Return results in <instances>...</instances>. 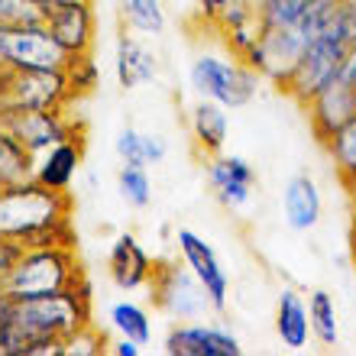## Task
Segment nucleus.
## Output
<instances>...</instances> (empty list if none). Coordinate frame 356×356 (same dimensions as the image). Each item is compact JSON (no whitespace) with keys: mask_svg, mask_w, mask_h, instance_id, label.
Instances as JSON below:
<instances>
[{"mask_svg":"<svg viewBox=\"0 0 356 356\" xmlns=\"http://www.w3.org/2000/svg\"><path fill=\"white\" fill-rule=\"evenodd\" d=\"M113 149H117L120 162H127V165H146V149H143V130H136V127H127V130H120L117 143H113ZM146 169H149V165H146Z\"/></svg>","mask_w":356,"mask_h":356,"instance_id":"nucleus-29","label":"nucleus"},{"mask_svg":"<svg viewBox=\"0 0 356 356\" xmlns=\"http://www.w3.org/2000/svg\"><path fill=\"white\" fill-rule=\"evenodd\" d=\"M305 111H308V123H311L314 140L324 146V140H327L330 133L340 130L356 113V81L337 75L327 88H321V91L305 104Z\"/></svg>","mask_w":356,"mask_h":356,"instance_id":"nucleus-15","label":"nucleus"},{"mask_svg":"<svg viewBox=\"0 0 356 356\" xmlns=\"http://www.w3.org/2000/svg\"><path fill=\"white\" fill-rule=\"evenodd\" d=\"M234 3H236V0H195V10H197V17H201V23H204V26H214L217 19L224 17Z\"/></svg>","mask_w":356,"mask_h":356,"instance_id":"nucleus-31","label":"nucleus"},{"mask_svg":"<svg viewBox=\"0 0 356 356\" xmlns=\"http://www.w3.org/2000/svg\"><path fill=\"white\" fill-rule=\"evenodd\" d=\"M101 356L107 353V343H104V334L97 330V324H91V327L78 330L75 337L65 343V356Z\"/></svg>","mask_w":356,"mask_h":356,"instance_id":"nucleus-30","label":"nucleus"},{"mask_svg":"<svg viewBox=\"0 0 356 356\" xmlns=\"http://www.w3.org/2000/svg\"><path fill=\"white\" fill-rule=\"evenodd\" d=\"M113 75H117V85L123 91L149 85L159 78V56L140 36H133V29L130 33L123 29L117 36V46H113Z\"/></svg>","mask_w":356,"mask_h":356,"instance_id":"nucleus-18","label":"nucleus"},{"mask_svg":"<svg viewBox=\"0 0 356 356\" xmlns=\"http://www.w3.org/2000/svg\"><path fill=\"white\" fill-rule=\"evenodd\" d=\"M175 250L181 256V263L195 272V279L201 282V289L207 291L211 298V311H227V301H230V275H227L220 256L211 243H207L201 234H195L191 227H181L175 234Z\"/></svg>","mask_w":356,"mask_h":356,"instance_id":"nucleus-12","label":"nucleus"},{"mask_svg":"<svg viewBox=\"0 0 356 356\" xmlns=\"http://www.w3.org/2000/svg\"><path fill=\"white\" fill-rule=\"evenodd\" d=\"M7 72H10V68L0 62V88H3V81H7Z\"/></svg>","mask_w":356,"mask_h":356,"instance_id":"nucleus-39","label":"nucleus"},{"mask_svg":"<svg viewBox=\"0 0 356 356\" xmlns=\"http://www.w3.org/2000/svg\"><path fill=\"white\" fill-rule=\"evenodd\" d=\"M7 305H10V298L0 291V324H3V318H7Z\"/></svg>","mask_w":356,"mask_h":356,"instance_id":"nucleus-36","label":"nucleus"},{"mask_svg":"<svg viewBox=\"0 0 356 356\" xmlns=\"http://www.w3.org/2000/svg\"><path fill=\"white\" fill-rule=\"evenodd\" d=\"M23 246L13 243V240H7V236H0V282H3V275L10 272V266L17 263V256Z\"/></svg>","mask_w":356,"mask_h":356,"instance_id":"nucleus-33","label":"nucleus"},{"mask_svg":"<svg viewBox=\"0 0 356 356\" xmlns=\"http://www.w3.org/2000/svg\"><path fill=\"white\" fill-rule=\"evenodd\" d=\"M308 321H311V340H318L321 347L334 350L340 343V311L334 295L324 289L311 291L308 298Z\"/></svg>","mask_w":356,"mask_h":356,"instance_id":"nucleus-22","label":"nucleus"},{"mask_svg":"<svg viewBox=\"0 0 356 356\" xmlns=\"http://www.w3.org/2000/svg\"><path fill=\"white\" fill-rule=\"evenodd\" d=\"M350 253L356 263V201H353V214H350Z\"/></svg>","mask_w":356,"mask_h":356,"instance_id":"nucleus-35","label":"nucleus"},{"mask_svg":"<svg viewBox=\"0 0 356 356\" xmlns=\"http://www.w3.org/2000/svg\"><path fill=\"white\" fill-rule=\"evenodd\" d=\"M117 195L123 197V204L133 207V211H143V207L152 204V178L146 165H127L120 162L117 169Z\"/></svg>","mask_w":356,"mask_h":356,"instance_id":"nucleus-26","label":"nucleus"},{"mask_svg":"<svg viewBox=\"0 0 356 356\" xmlns=\"http://www.w3.org/2000/svg\"><path fill=\"white\" fill-rule=\"evenodd\" d=\"M353 42L356 36H353V23H350V7L343 3L337 10V17L330 19L327 26L308 42V49L301 52L298 65L291 68V75L282 85V94H289L298 107H305L321 88H327L340 75V65H343V58H347Z\"/></svg>","mask_w":356,"mask_h":356,"instance_id":"nucleus-4","label":"nucleus"},{"mask_svg":"<svg viewBox=\"0 0 356 356\" xmlns=\"http://www.w3.org/2000/svg\"><path fill=\"white\" fill-rule=\"evenodd\" d=\"M88 275L81 269L75 243H46V246H23L17 263L0 282V291L7 298H46L81 285Z\"/></svg>","mask_w":356,"mask_h":356,"instance_id":"nucleus-3","label":"nucleus"},{"mask_svg":"<svg viewBox=\"0 0 356 356\" xmlns=\"http://www.w3.org/2000/svg\"><path fill=\"white\" fill-rule=\"evenodd\" d=\"M324 217V197H321V185L311 172H298L291 175L282 188V220L295 234H308L321 224Z\"/></svg>","mask_w":356,"mask_h":356,"instance_id":"nucleus-17","label":"nucleus"},{"mask_svg":"<svg viewBox=\"0 0 356 356\" xmlns=\"http://www.w3.org/2000/svg\"><path fill=\"white\" fill-rule=\"evenodd\" d=\"M65 81L68 91H72V101H81V97H91L97 88H101V65L94 62V52H78V56H68L65 62Z\"/></svg>","mask_w":356,"mask_h":356,"instance_id":"nucleus-27","label":"nucleus"},{"mask_svg":"<svg viewBox=\"0 0 356 356\" xmlns=\"http://www.w3.org/2000/svg\"><path fill=\"white\" fill-rule=\"evenodd\" d=\"M85 162V133H75L68 140L49 146L33 159V178L39 185L52 188V191H72L75 178Z\"/></svg>","mask_w":356,"mask_h":356,"instance_id":"nucleus-16","label":"nucleus"},{"mask_svg":"<svg viewBox=\"0 0 356 356\" xmlns=\"http://www.w3.org/2000/svg\"><path fill=\"white\" fill-rule=\"evenodd\" d=\"M143 149H146V165H159L169 156V143L159 133H143Z\"/></svg>","mask_w":356,"mask_h":356,"instance_id":"nucleus-32","label":"nucleus"},{"mask_svg":"<svg viewBox=\"0 0 356 356\" xmlns=\"http://www.w3.org/2000/svg\"><path fill=\"white\" fill-rule=\"evenodd\" d=\"M42 23V0H0V26Z\"/></svg>","mask_w":356,"mask_h":356,"instance_id":"nucleus-28","label":"nucleus"},{"mask_svg":"<svg viewBox=\"0 0 356 356\" xmlns=\"http://www.w3.org/2000/svg\"><path fill=\"white\" fill-rule=\"evenodd\" d=\"M259 72L250 68L240 56L234 52H197L188 68V85L195 91V97L214 101L227 111L246 107L256 97L259 88Z\"/></svg>","mask_w":356,"mask_h":356,"instance_id":"nucleus-5","label":"nucleus"},{"mask_svg":"<svg viewBox=\"0 0 356 356\" xmlns=\"http://www.w3.org/2000/svg\"><path fill=\"white\" fill-rule=\"evenodd\" d=\"M324 149H327L330 162H334V172H337L340 185H350L356 178V113L340 130H334L324 140Z\"/></svg>","mask_w":356,"mask_h":356,"instance_id":"nucleus-23","label":"nucleus"},{"mask_svg":"<svg viewBox=\"0 0 356 356\" xmlns=\"http://www.w3.org/2000/svg\"><path fill=\"white\" fill-rule=\"evenodd\" d=\"M169 356H240L243 343L230 327L204 321H175L165 334Z\"/></svg>","mask_w":356,"mask_h":356,"instance_id":"nucleus-13","label":"nucleus"},{"mask_svg":"<svg viewBox=\"0 0 356 356\" xmlns=\"http://www.w3.org/2000/svg\"><path fill=\"white\" fill-rule=\"evenodd\" d=\"M107 324L117 337H127L140 347H149L152 343V318L149 311L136 305V301H113L111 311H107Z\"/></svg>","mask_w":356,"mask_h":356,"instance_id":"nucleus-21","label":"nucleus"},{"mask_svg":"<svg viewBox=\"0 0 356 356\" xmlns=\"http://www.w3.org/2000/svg\"><path fill=\"white\" fill-rule=\"evenodd\" d=\"M33 178V156L13 133L0 123V188L10 181Z\"/></svg>","mask_w":356,"mask_h":356,"instance_id":"nucleus-25","label":"nucleus"},{"mask_svg":"<svg viewBox=\"0 0 356 356\" xmlns=\"http://www.w3.org/2000/svg\"><path fill=\"white\" fill-rule=\"evenodd\" d=\"M0 62L10 72H39V68L56 72V68H65L68 52L42 23L0 26Z\"/></svg>","mask_w":356,"mask_h":356,"instance_id":"nucleus-6","label":"nucleus"},{"mask_svg":"<svg viewBox=\"0 0 356 356\" xmlns=\"http://www.w3.org/2000/svg\"><path fill=\"white\" fill-rule=\"evenodd\" d=\"M156 259L149 250L136 240V234L123 230L113 236L111 250H107V275L120 291H143L149 289L152 275H156Z\"/></svg>","mask_w":356,"mask_h":356,"instance_id":"nucleus-14","label":"nucleus"},{"mask_svg":"<svg viewBox=\"0 0 356 356\" xmlns=\"http://www.w3.org/2000/svg\"><path fill=\"white\" fill-rule=\"evenodd\" d=\"M107 353H113V356H140L143 347L140 343H133V340H127V337H117L113 343H107Z\"/></svg>","mask_w":356,"mask_h":356,"instance_id":"nucleus-34","label":"nucleus"},{"mask_svg":"<svg viewBox=\"0 0 356 356\" xmlns=\"http://www.w3.org/2000/svg\"><path fill=\"white\" fill-rule=\"evenodd\" d=\"M227 107L214 101H204L197 97L188 111V133H191V143H195V152L201 159H211L217 152L227 149V140H230V117H227Z\"/></svg>","mask_w":356,"mask_h":356,"instance_id":"nucleus-19","label":"nucleus"},{"mask_svg":"<svg viewBox=\"0 0 356 356\" xmlns=\"http://www.w3.org/2000/svg\"><path fill=\"white\" fill-rule=\"evenodd\" d=\"M275 334L285 350H305L311 340L308 301L295 289H282L275 298Z\"/></svg>","mask_w":356,"mask_h":356,"instance_id":"nucleus-20","label":"nucleus"},{"mask_svg":"<svg viewBox=\"0 0 356 356\" xmlns=\"http://www.w3.org/2000/svg\"><path fill=\"white\" fill-rule=\"evenodd\" d=\"M204 178L211 195L217 197V204L230 211V214H243L250 211L259 188V175H256L253 162L234 152H217L211 159H204Z\"/></svg>","mask_w":356,"mask_h":356,"instance_id":"nucleus-11","label":"nucleus"},{"mask_svg":"<svg viewBox=\"0 0 356 356\" xmlns=\"http://www.w3.org/2000/svg\"><path fill=\"white\" fill-rule=\"evenodd\" d=\"M0 236L19 246L75 243V197L52 191L36 178L0 188Z\"/></svg>","mask_w":356,"mask_h":356,"instance_id":"nucleus-2","label":"nucleus"},{"mask_svg":"<svg viewBox=\"0 0 356 356\" xmlns=\"http://www.w3.org/2000/svg\"><path fill=\"white\" fill-rule=\"evenodd\" d=\"M350 7V23H353V36H356V0H347Z\"/></svg>","mask_w":356,"mask_h":356,"instance_id":"nucleus-37","label":"nucleus"},{"mask_svg":"<svg viewBox=\"0 0 356 356\" xmlns=\"http://www.w3.org/2000/svg\"><path fill=\"white\" fill-rule=\"evenodd\" d=\"M0 123L17 136L23 146L29 149V156L36 159L39 152H46L49 146L75 136L81 130L72 107H56V111H0Z\"/></svg>","mask_w":356,"mask_h":356,"instance_id":"nucleus-9","label":"nucleus"},{"mask_svg":"<svg viewBox=\"0 0 356 356\" xmlns=\"http://www.w3.org/2000/svg\"><path fill=\"white\" fill-rule=\"evenodd\" d=\"M94 324L91 282L46 298H10L0 324V356H58L78 330Z\"/></svg>","mask_w":356,"mask_h":356,"instance_id":"nucleus-1","label":"nucleus"},{"mask_svg":"<svg viewBox=\"0 0 356 356\" xmlns=\"http://www.w3.org/2000/svg\"><path fill=\"white\" fill-rule=\"evenodd\" d=\"M42 26L68 56L94 52L97 42V0H42Z\"/></svg>","mask_w":356,"mask_h":356,"instance_id":"nucleus-10","label":"nucleus"},{"mask_svg":"<svg viewBox=\"0 0 356 356\" xmlns=\"http://www.w3.org/2000/svg\"><path fill=\"white\" fill-rule=\"evenodd\" d=\"M343 188H347V195H350V201H356V178H353V181H350V185H343Z\"/></svg>","mask_w":356,"mask_h":356,"instance_id":"nucleus-38","label":"nucleus"},{"mask_svg":"<svg viewBox=\"0 0 356 356\" xmlns=\"http://www.w3.org/2000/svg\"><path fill=\"white\" fill-rule=\"evenodd\" d=\"M152 305L172 321H201L211 311V298L185 263H159L149 282Z\"/></svg>","mask_w":356,"mask_h":356,"instance_id":"nucleus-7","label":"nucleus"},{"mask_svg":"<svg viewBox=\"0 0 356 356\" xmlns=\"http://www.w3.org/2000/svg\"><path fill=\"white\" fill-rule=\"evenodd\" d=\"M117 3H120L123 29H133L140 36H162L165 29L162 0H117Z\"/></svg>","mask_w":356,"mask_h":356,"instance_id":"nucleus-24","label":"nucleus"},{"mask_svg":"<svg viewBox=\"0 0 356 356\" xmlns=\"http://www.w3.org/2000/svg\"><path fill=\"white\" fill-rule=\"evenodd\" d=\"M56 107H75L62 68L7 72V81L0 88V111H56Z\"/></svg>","mask_w":356,"mask_h":356,"instance_id":"nucleus-8","label":"nucleus"}]
</instances>
